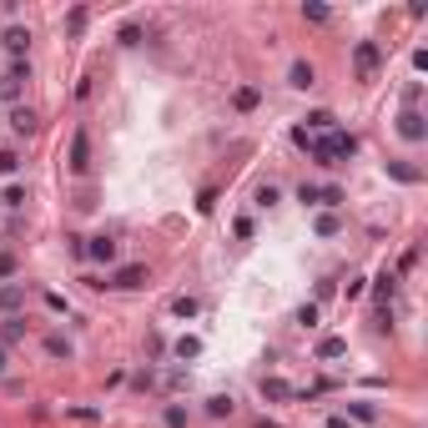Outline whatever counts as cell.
Wrapping results in <instances>:
<instances>
[{
    "instance_id": "obj_1",
    "label": "cell",
    "mask_w": 428,
    "mask_h": 428,
    "mask_svg": "<svg viewBox=\"0 0 428 428\" xmlns=\"http://www.w3.org/2000/svg\"><path fill=\"white\" fill-rule=\"evenodd\" d=\"M353 66H358L363 81L378 76V71H383V50H378V40H358V45H353Z\"/></svg>"
},
{
    "instance_id": "obj_2",
    "label": "cell",
    "mask_w": 428,
    "mask_h": 428,
    "mask_svg": "<svg viewBox=\"0 0 428 428\" xmlns=\"http://www.w3.org/2000/svg\"><path fill=\"white\" fill-rule=\"evenodd\" d=\"M26 81H31V66H26V61H11V66H6V76H0V101L21 106V91H26Z\"/></svg>"
},
{
    "instance_id": "obj_3",
    "label": "cell",
    "mask_w": 428,
    "mask_h": 428,
    "mask_svg": "<svg viewBox=\"0 0 428 428\" xmlns=\"http://www.w3.org/2000/svg\"><path fill=\"white\" fill-rule=\"evenodd\" d=\"M141 282H146V267H141V262H126V267H116V273L106 278L101 287H121V292H131V287H141Z\"/></svg>"
},
{
    "instance_id": "obj_4",
    "label": "cell",
    "mask_w": 428,
    "mask_h": 428,
    "mask_svg": "<svg viewBox=\"0 0 428 428\" xmlns=\"http://www.w3.org/2000/svg\"><path fill=\"white\" fill-rule=\"evenodd\" d=\"M0 45H6L16 61H26V50H31V31H26V26H6V31H0Z\"/></svg>"
},
{
    "instance_id": "obj_5",
    "label": "cell",
    "mask_w": 428,
    "mask_h": 428,
    "mask_svg": "<svg viewBox=\"0 0 428 428\" xmlns=\"http://www.w3.org/2000/svg\"><path fill=\"white\" fill-rule=\"evenodd\" d=\"M398 136H403V141H423V136H428V116H423V111H403V116H398Z\"/></svg>"
},
{
    "instance_id": "obj_6",
    "label": "cell",
    "mask_w": 428,
    "mask_h": 428,
    "mask_svg": "<svg viewBox=\"0 0 428 428\" xmlns=\"http://www.w3.org/2000/svg\"><path fill=\"white\" fill-rule=\"evenodd\" d=\"M71 172H76V177H86V172H91V141H86V131H76V136H71Z\"/></svg>"
},
{
    "instance_id": "obj_7",
    "label": "cell",
    "mask_w": 428,
    "mask_h": 428,
    "mask_svg": "<svg viewBox=\"0 0 428 428\" xmlns=\"http://www.w3.org/2000/svg\"><path fill=\"white\" fill-rule=\"evenodd\" d=\"M21 307H26V287H21V282H6V287H0V312H6V317H21Z\"/></svg>"
},
{
    "instance_id": "obj_8",
    "label": "cell",
    "mask_w": 428,
    "mask_h": 428,
    "mask_svg": "<svg viewBox=\"0 0 428 428\" xmlns=\"http://www.w3.org/2000/svg\"><path fill=\"white\" fill-rule=\"evenodd\" d=\"M287 86H292V91H307V86H317V71H312V61H292V66H287Z\"/></svg>"
},
{
    "instance_id": "obj_9",
    "label": "cell",
    "mask_w": 428,
    "mask_h": 428,
    "mask_svg": "<svg viewBox=\"0 0 428 428\" xmlns=\"http://www.w3.org/2000/svg\"><path fill=\"white\" fill-rule=\"evenodd\" d=\"M86 257L111 267V262H116V237H91V242H86Z\"/></svg>"
},
{
    "instance_id": "obj_10",
    "label": "cell",
    "mask_w": 428,
    "mask_h": 428,
    "mask_svg": "<svg viewBox=\"0 0 428 428\" xmlns=\"http://www.w3.org/2000/svg\"><path fill=\"white\" fill-rule=\"evenodd\" d=\"M257 393H262L267 403H287V398H292V383H287V378H262Z\"/></svg>"
},
{
    "instance_id": "obj_11",
    "label": "cell",
    "mask_w": 428,
    "mask_h": 428,
    "mask_svg": "<svg viewBox=\"0 0 428 428\" xmlns=\"http://www.w3.org/2000/svg\"><path fill=\"white\" fill-rule=\"evenodd\" d=\"M11 131H21V136L35 131V111H31V106H11Z\"/></svg>"
},
{
    "instance_id": "obj_12",
    "label": "cell",
    "mask_w": 428,
    "mask_h": 428,
    "mask_svg": "<svg viewBox=\"0 0 428 428\" xmlns=\"http://www.w3.org/2000/svg\"><path fill=\"white\" fill-rule=\"evenodd\" d=\"M0 343H26V317H6V323H0Z\"/></svg>"
},
{
    "instance_id": "obj_13",
    "label": "cell",
    "mask_w": 428,
    "mask_h": 428,
    "mask_svg": "<svg viewBox=\"0 0 428 428\" xmlns=\"http://www.w3.org/2000/svg\"><path fill=\"white\" fill-rule=\"evenodd\" d=\"M232 408H237V403H232L227 393H217V398H207V418H232Z\"/></svg>"
},
{
    "instance_id": "obj_14",
    "label": "cell",
    "mask_w": 428,
    "mask_h": 428,
    "mask_svg": "<svg viewBox=\"0 0 428 428\" xmlns=\"http://www.w3.org/2000/svg\"><path fill=\"white\" fill-rule=\"evenodd\" d=\"M343 353H348L343 338H323V343H317V358H323V363H333V358H343Z\"/></svg>"
},
{
    "instance_id": "obj_15",
    "label": "cell",
    "mask_w": 428,
    "mask_h": 428,
    "mask_svg": "<svg viewBox=\"0 0 428 428\" xmlns=\"http://www.w3.org/2000/svg\"><path fill=\"white\" fill-rule=\"evenodd\" d=\"M187 418H192V413H187L182 403H167V408H162V423H167V428H187Z\"/></svg>"
},
{
    "instance_id": "obj_16",
    "label": "cell",
    "mask_w": 428,
    "mask_h": 428,
    "mask_svg": "<svg viewBox=\"0 0 428 428\" xmlns=\"http://www.w3.org/2000/svg\"><path fill=\"white\" fill-rule=\"evenodd\" d=\"M302 21H312V26H328V21H333V11H328V6H317V0H307V6H302Z\"/></svg>"
},
{
    "instance_id": "obj_17",
    "label": "cell",
    "mask_w": 428,
    "mask_h": 428,
    "mask_svg": "<svg viewBox=\"0 0 428 428\" xmlns=\"http://www.w3.org/2000/svg\"><path fill=\"white\" fill-rule=\"evenodd\" d=\"M252 202H257V207H278V202H282V192H278L273 182H262V187L252 192Z\"/></svg>"
},
{
    "instance_id": "obj_18",
    "label": "cell",
    "mask_w": 428,
    "mask_h": 428,
    "mask_svg": "<svg viewBox=\"0 0 428 428\" xmlns=\"http://www.w3.org/2000/svg\"><path fill=\"white\" fill-rule=\"evenodd\" d=\"M307 126L328 136V131H338V116H333V111H312V116H307Z\"/></svg>"
},
{
    "instance_id": "obj_19",
    "label": "cell",
    "mask_w": 428,
    "mask_h": 428,
    "mask_svg": "<svg viewBox=\"0 0 428 428\" xmlns=\"http://www.w3.org/2000/svg\"><path fill=\"white\" fill-rule=\"evenodd\" d=\"M232 106H237V111H252V106H257V86H237L232 91Z\"/></svg>"
},
{
    "instance_id": "obj_20",
    "label": "cell",
    "mask_w": 428,
    "mask_h": 428,
    "mask_svg": "<svg viewBox=\"0 0 428 428\" xmlns=\"http://www.w3.org/2000/svg\"><path fill=\"white\" fill-rule=\"evenodd\" d=\"M312 227H317V237H338V227H343V222H338V212H323V217H317Z\"/></svg>"
},
{
    "instance_id": "obj_21",
    "label": "cell",
    "mask_w": 428,
    "mask_h": 428,
    "mask_svg": "<svg viewBox=\"0 0 428 428\" xmlns=\"http://www.w3.org/2000/svg\"><path fill=\"white\" fill-rule=\"evenodd\" d=\"M45 353H50V358H71V343H66V333H50V338H45Z\"/></svg>"
},
{
    "instance_id": "obj_22",
    "label": "cell",
    "mask_w": 428,
    "mask_h": 428,
    "mask_svg": "<svg viewBox=\"0 0 428 428\" xmlns=\"http://www.w3.org/2000/svg\"><path fill=\"white\" fill-rule=\"evenodd\" d=\"M348 413H353L358 423H373V418H378V403H348Z\"/></svg>"
},
{
    "instance_id": "obj_23",
    "label": "cell",
    "mask_w": 428,
    "mask_h": 428,
    "mask_svg": "<svg viewBox=\"0 0 428 428\" xmlns=\"http://www.w3.org/2000/svg\"><path fill=\"white\" fill-rule=\"evenodd\" d=\"M16 172H21V156L6 146V151H0V177H16Z\"/></svg>"
},
{
    "instance_id": "obj_24",
    "label": "cell",
    "mask_w": 428,
    "mask_h": 428,
    "mask_svg": "<svg viewBox=\"0 0 428 428\" xmlns=\"http://www.w3.org/2000/svg\"><path fill=\"white\" fill-rule=\"evenodd\" d=\"M0 202H6V207H26V187H21V182H11L6 192H0Z\"/></svg>"
},
{
    "instance_id": "obj_25",
    "label": "cell",
    "mask_w": 428,
    "mask_h": 428,
    "mask_svg": "<svg viewBox=\"0 0 428 428\" xmlns=\"http://www.w3.org/2000/svg\"><path fill=\"white\" fill-rule=\"evenodd\" d=\"M388 172H393L398 182H418V177H423V172H418V167H408V162H388Z\"/></svg>"
},
{
    "instance_id": "obj_26",
    "label": "cell",
    "mask_w": 428,
    "mask_h": 428,
    "mask_svg": "<svg viewBox=\"0 0 428 428\" xmlns=\"http://www.w3.org/2000/svg\"><path fill=\"white\" fill-rule=\"evenodd\" d=\"M172 353L187 363V358H197V353H202V343H197V338H177V348H172Z\"/></svg>"
},
{
    "instance_id": "obj_27",
    "label": "cell",
    "mask_w": 428,
    "mask_h": 428,
    "mask_svg": "<svg viewBox=\"0 0 428 428\" xmlns=\"http://www.w3.org/2000/svg\"><path fill=\"white\" fill-rule=\"evenodd\" d=\"M317 202L323 207H343V187H317Z\"/></svg>"
},
{
    "instance_id": "obj_28",
    "label": "cell",
    "mask_w": 428,
    "mask_h": 428,
    "mask_svg": "<svg viewBox=\"0 0 428 428\" xmlns=\"http://www.w3.org/2000/svg\"><path fill=\"white\" fill-rule=\"evenodd\" d=\"M393 292H398V273H383V278H378V297H383V302H388V297H393Z\"/></svg>"
},
{
    "instance_id": "obj_29",
    "label": "cell",
    "mask_w": 428,
    "mask_h": 428,
    "mask_svg": "<svg viewBox=\"0 0 428 428\" xmlns=\"http://www.w3.org/2000/svg\"><path fill=\"white\" fill-rule=\"evenodd\" d=\"M297 323H302V328H317V302H302V307H297Z\"/></svg>"
},
{
    "instance_id": "obj_30",
    "label": "cell",
    "mask_w": 428,
    "mask_h": 428,
    "mask_svg": "<svg viewBox=\"0 0 428 428\" xmlns=\"http://www.w3.org/2000/svg\"><path fill=\"white\" fill-rule=\"evenodd\" d=\"M172 312H177V317H197V297H177Z\"/></svg>"
},
{
    "instance_id": "obj_31",
    "label": "cell",
    "mask_w": 428,
    "mask_h": 428,
    "mask_svg": "<svg viewBox=\"0 0 428 428\" xmlns=\"http://www.w3.org/2000/svg\"><path fill=\"white\" fill-rule=\"evenodd\" d=\"M11 278H16V257L0 252V282H11Z\"/></svg>"
},
{
    "instance_id": "obj_32",
    "label": "cell",
    "mask_w": 428,
    "mask_h": 428,
    "mask_svg": "<svg viewBox=\"0 0 428 428\" xmlns=\"http://www.w3.org/2000/svg\"><path fill=\"white\" fill-rule=\"evenodd\" d=\"M297 202H302V207H317V187L302 182V187H297Z\"/></svg>"
},
{
    "instance_id": "obj_33",
    "label": "cell",
    "mask_w": 428,
    "mask_h": 428,
    "mask_svg": "<svg viewBox=\"0 0 428 428\" xmlns=\"http://www.w3.org/2000/svg\"><path fill=\"white\" fill-rule=\"evenodd\" d=\"M328 428H353V418H343V413H333V418H328Z\"/></svg>"
},
{
    "instance_id": "obj_34",
    "label": "cell",
    "mask_w": 428,
    "mask_h": 428,
    "mask_svg": "<svg viewBox=\"0 0 428 428\" xmlns=\"http://www.w3.org/2000/svg\"><path fill=\"white\" fill-rule=\"evenodd\" d=\"M0 378H6V348H0Z\"/></svg>"
}]
</instances>
